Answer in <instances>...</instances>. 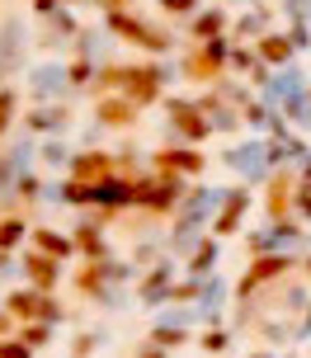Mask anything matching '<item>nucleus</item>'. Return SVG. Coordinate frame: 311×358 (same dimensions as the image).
Segmentation results:
<instances>
[{
    "mask_svg": "<svg viewBox=\"0 0 311 358\" xmlns=\"http://www.w3.org/2000/svg\"><path fill=\"white\" fill-rule=\"evenodd\" d=\"M161 10H165L170 19H189L194 10H198V0H161Z\"/></svg>",
    "mask_w": 311,
    "mask_h": 358,
    "instance_id": "79ce46f5",
    "label": "nucleus"
},
{
    "mask_svg": "<svg viewBox=\"0 0 311 358\" xmlns=\"http://www.w3.org/2000/svg\"><path fill=\"white\" fill-rule=\"evenodd\" d=\"M222 198H226V189H189L175 213L189 217V222H203V217H212V213L222 208Z\"/></svg>",
    "mask_w": 311,
    "mask_h": 358,
    "instance_id": "a211bd4d",
    "label": "nucleus"
},
{
    "mask_svg": "<svg viewBox=\"0 0 311 358\" xmlns=\"http://www.w3.org/2000/svg\"><path fill=\"white\" fill-rule=\"evenodd\" d=\"M137 113H142V108L132 104L128 94H99V99H94V118H99V127H128Z\"/></svg>",
    "mask_w": 311,
    "mask_h": 358,
    "instance_id": "2eb2a0df",
    "label": "nucleus"
},
{
    "mask_svg": "<svg viewBox=\"0 0 311 358\" xmlns=\"http://www.w3.org/2000/svg\"><path fill=\"white\" fill-rule=\"evenodd\" d=\"M80 29H75V19L66 15V10H57V15H48V29H43V48H57V43H66V38H75Z\"/></svg>",
    "mask_w": 311,
    "mask_h": 358,
    "instance_id": "cd10ccee",
    "label": "nucleus"
},
{
    "mask_svg": "<svg viewBox=\"0 0 311 358\" xmlns=\"http://www.w3.org/2000/svg\"><path fill=\"white\" fill-rule=\"evenodd\" d=\"M19 66H24V19L10 15L0 24V80L15 76Z\"/></svg>",
    "mask_w": 311,
    "mask_h": 358,
    "instance_id": "9b49d317",
    "label": "nucleus"
},
{
    "mask_svg": "<svg viewBox=\"0 0 311 358\" xmlns=\"http://www.w3.org/2000/svg\"><path fill=\"white\" fill-rule=\"evenodd\" d=\"M307 273H311V255H307Z\"/></svg>",
    "mask_w": 311,
    "mask_h": 358,
    "instance_id": "6e6d98bb",
    "label": "nucleus"
},
{
    "mask_svg": "<svg viewBox=\"0 0 311 358\" xmlns=\"http://www.w3.org/2000/svg\"><path fill=\"white\" fill-rule=\"evenodd\" d=\"M66 85H71V80H66V66H57V62H48V66H34V71H29V94H34L38 104L57 99Z\"/></svg>",
    "mask_w": 311,
    "mask_h": 358,
    "instance_id": "4468645a",
    "label": "nucleus"
},
{
    "mask_svg": "<svg viewBox=\"0 0 311 358\" xmlns=\"http://www.w3.org/2000/svg\"><path fill=\"white\" fill-rule=\"evenodd\" d=\"M302 179H307V184H311V156H307V161H302Z\"/></svg>",
    "mask_w": 311,
    "mask_h": 358,
    "instance_id": "864d4df0",
    "label": "nucleus"
},
{
    "mask_svg": "<svg viewBox=\"0 0 311 358\" xmlns=\"http://www.w3.org/2000/svg\"><path fill=\"white\" fill-rule=\"evenodd\" d=\"M109 48H113L109 29H80V34H75V57H85V62H99V66H104Z\"/></svg>",
    "mask_w": 311,
    "mask_h": 358,
    "instance_id": "4be33fe9",
    "label": "nucleus"
},
{
    "mask_svg": "<svg viewBox=\"0 0 311 358\" xmlns=\"http://www.w3.org/2000/svg\"><path fill=\"white\" fill-rule=\"evenodd\" d=\"M0 358H34V349L19 340V335H0Z\"/></svg>",
    "mask_w": 311,
    "mask_h": 358,
    "instance_id": "58836bf2",
    "label": "nucleus"
},
{
    "mask_svg": "<svg viewBox=\"0 0 311 358\" xmlns=\"http://www.w3.org/2000/svg\"><path fill=\"white\" fill-rule=\"evenodd\" d=\"M231 48H236V38H226V34L208 38V43H198L194 52L184 57L180 71L189 76V80H217V76L226 71V62H231Z\"/></svg>",
    "mask_w": 311,
    "mask_h": 358,
    "instance_id": "f03ea898",
    "label": "nucleus"
},
{
    "mask_svg": "<svg viewBox=\"0 0 311 358\" xmlns=\"http://www.w3.org/2000/svg\"><path fill=\"white\" fill-rule=\"evenodd\" d=\"M269 34V10H245V15L231 24V38L245 43V38H264Z\"/></svg>",
    "mask_w": 311,
    "mask_h": 358,
    "instance_id": "bb28decb",
    "label": "nucleus"
},
{
    "mask_svg": "<svg viewBox=\"0 0 311 358\" xmlns=\"http://www.w3.org/2000/svg\"><path fill=\"white\" fill-rule=\"evenodd\" d=\"M255 52H259V62H269V66H288L293 52H297V43L288 34H264V38H255Z\"/></svg>",
    "mask_w": 311,
    "mask_h": 358,
    "instance_id": "412c9836",
    "label": "nucleus"
},
{
    "mask_svg": "<svg viewBox=\"0 0 311 358\" xmlns=\"http://www.w3.org/2000/svg\"><path fill=\"white\" fill-rule=\"evenodd\" d=\"M10 194H15L19 203H34V198H43V194H48V189H43V179H38L34 170H24V175L15 179V189H10Z\"/></svg>",
    "mask_w": 311,
    "mask_h": 358,
    "instance_id": "72a5a7b5",
    "label": "nucleus"
},
{
    "mask_svg": "<svg viewBox=\"0 0 311 358\" xmlns=\"http://www.w3.org/2000/svg\"><path fill=\"white\" fill-rule=\"evenodd\" d=\"M165 127H170V142H184V146H198L212 137V123H208V113H203L194 99H170L165 104Z\"/></svg>",
    "mask_w": 311,
    "mask_h": 358,
    "instance_id": "f257e3e1",
    "label": "nucleus"
},
{
    "mask_svg": "<svg viewBox=\"0 0 311 358\" xmlns=\"http://www.w3.org/2000/svg\"><path fill=\"white\" fill-rule=\"evenodd\" d=\"M226 292H231V287L222 283L217 273H212V278H203V297H198V321H217V311H222V302H226Z\"/></svg>",
    "mask_w": 311,
    "mask_h": 358,
    "instance_id": "393cba45",
    "label": "nucleus"
},
{
    "mask_svg": "<svg viewBox=\"0 0 311 358\" xmlns=\"http://www.w3.org/2000/svg\"><path fill=\"white\" fill-rule=\"evenodd\" d=\"M217 255H222L217 236H208V241H203V245L189 255L184 264H189V273H194V278H212V273H217Z\"/></svg>",
    "mask_w": 311,
    "mask_h": 358,
    "instance_id": "b1692460",
    "label": "nucleus"
},
{
    "mask_svg": "<svg viewBox=\"0 0 311 358\" xmlns=\"http://www.w3.org/2000/svg\"><path fill=\"white\" fill-rule=\"evenodd\" d=\"M245 213H250V189H226L222 208L212 213V222H208V231L217 236V241H222V236H231V231H240Z\"/></svg>",
    "mask_w": 311,
    "mask_h": 358,
    "instance_id": "6e6552de",
    "label": "nucleus"
},
{
    "mask_svg": "<svg viewBox=\"0 0 311 358\" xmlns=\"http://www.w3.org/2000/svg\"><path fill=\"white\" fill-rule=\"evenodd\" d=\"M24 278H29V287H38V292H52L57 283H62V259L57 255H43V250H24Z\"/></svg>",
    "mask_w": 311,
    "mask_h": 358,
    "instance_id": "9d476101",
    "label": "nucleus"
},
{
    "mask_svg": "<svg viewBox=\"0 0 311 358\" xmlns=\"http://www.w3.org/2000/svg\"><path fill=\"white\" fill-rule=\"evenodd\" d=\"M34 250L66 259V255H75V236H62V231H52V227H34Z\"/></svg>",
    "mask_w": 311,
    "mask_h": 358,
    "instance_id": "5701e85b",
    "label": "nucleus"
},
{
    "mask_svg": "<svg viewBox=\"0 0 311 358\" xmlns=\"http://www.w3.org/2000/svg\"><path fill=\"white\" fill-rule=\"evenodd\" d=\"M104 278H109V283H128L132 268H128V264H118V259H104Z\"/></svg>",
    "mask_w": 311,
    "mask_h": 358,
    "instance_id": "a18cd8bd",
    "label": "nucleus"
},
{
    "mask_svg": "<svg viewBox=\"0 0 311 358\" xmlns=\"http://www.w3.org/2000/svg\"><path fill=\"white\" fill-rule=\"evenodd\" d=\"M99 344H104V335H94V330H85V335H80V340L71 344V354H75V358H90L94 349H99Z\"/></svg>",
    "mask_w": 311,
    "mask_h": 358,
    "instance_id": "a19ab883",
    "label": "nucleus"
},
{
    "mask_svg": "<svg viewBox=\"0 0 311 358\" xmlns=\"http://www.w3.org/2000/svg\"><path fill=\"white\" fill-rule=\"evenodd\" d=\"M15 113H19V94L10 85H0V137L15 127Z\"/></svg>",
    "mask_w": 311,
    "mask_h": 358,
    "instance_id": "c9c22d12",
    "label": "nucleus"
},
{
    "mask_svg": "<svg viewBox=\"0 0 311 358\" xmlns=\"http://www.w3.org/2000/svg\"><path fill=\"white\" fill-rule=\"evenodd\" d=\"M293 340H311V306H307V316H302V325L293 330Z\"/></svg>",
    "mask_w": 311,
    "mask_h": 358,
    "instance_id": "8fccbe9b",
    "label": "nucleus"
},
{
    "mask_svg": "<svg viewBox=\"0 0 311 358\" xmlns=\"http://www.w3.org/2000/svg\"><path fill=\"white\" fill-rule=\"evenodd\" d=\"M38 156H43V165H52V170H71V156H75V151L57 137V142H43V146H38Z\"/></svg>",
    "mask_w": 311,
    "mask_h": 358,
    "instance_id": "7c9ffc66",
    "label": "nucleus"
},
{
    "mask_svg": "<svg viewBox=\"0 0 311 358\" xmlns=\"http://www.w3.org/2000/svg\"><path fill=\"white\" fill-rule=\"evenodd\" d=\"M288 268H293V255H283V250H274V255H255V264L245 268V278L236 283V297H250V292H259L264 283L283 278Z\"/></svg>",
    "mask_w": 311,
    "mask_h": 358,
    "instance_id": "423d86ee",
    "label": "nucleus"
},
{
    "mask_svg": "<svg viewBox=\"0 0 311 358\" xmlns=\"http://www.w3.org/2000/svg\"><path fill=\"white\" fill-rule=\"evenodd\" d=\"M94 76H99V62H85V57H75L71 66H66V80H71L75 90H90Z\"/></svg>",
    "mask_w": 311,
    "mask_h": 358,
    "instance_id": "2f4dec72",
    "label": "nucleus"
},
{
    "mask_svg": "<svg viewBox=\"0 0 311 358\" xmlns=\"http://www.w3.org/2000/svg\"><path fill=\"white\" fill-rule=\"evenodd\" d=\"M222 161L231 165L245 184H259V179L274 175V165H269V142H240V146H231Z\"/></svg>",
    "mask_w": 311,
    "mask_h": 358,
    "instance_id": "39448f33",
    "label": "nucleus"
},
{
    "mask_svg": "<svg viewBox=\"0 0 311 358\" xmlns=\"http://www.w3.org/2000/svg\"><path fill=\"white\" fill-rule=\"evenodd\" d=\"M307 24H311V10H307Z\"/></svg>",
    "mask_w": 311,
    "mask_h": 358,
    "instance_id": "13d9d810",
    "label": "nucleus"
},
{
    "mask_svg": "<svg viewBox=\"0 0 311 358\" xmlns=\"http://www.w3.org/2000/svg\"><path fill=\"white\" fill-rule=\"evenodd\" d=\"M307 10H311V0H283V15L293 24H307Z\"/></svg>",
    "mask_w": 311,
    "mask_h": 358,
    "instance_id": "c03bdc74",
    "label": "nucleus"
},
{
    "mask_svg": "<svg viewBox=\"0 0 311 358\" xmlns=\"http://www.w3.org/2000/svg\"><path fill=\"white\" fill-rule=\"evenodd\" d=\"M297 184H302V179L293 175V165H283V170H274V175H269V217H274V222L293 217Z\"/></svg>",
    "mask_w": 311,
    "mask_h": 358,
    "instance_id": "1a4fd4ad",
    "label": "nucleus"
},
{
    "mask_svg": "<svg viewBox=\"0 0 311 358\" xmlns=\"http://www.w3.org/2000/svg\"><path fill=\"white\" fill-rule=\"evenodd\" d=\"M19 268H15V259H10V250H0V278H15Z\"/></svg>",
    "mask_w": 311,
    "mask_h": 358,
    "instance_id": "09e8293b",
    "label": "nucleus"
},
{
    "mask_svg": "<svg viewBox=\"0 0 311 358\" xmlns=\"http://www.w3.org/2000/svg\"><path fill=\"white\" fill-rule=\"evenodd\" d=\"M293 213L302 217V222H311V184H307V179L297 184V203H293Z\"/></svg>",
    "mask_w": 311,
    "mask_h": 358,
    "instance_id": "37998d69",
    "label": "nucleus"
},
{
    "mask_svg": "<svg viewBox=\"0 0 311 358\" xmlns=\"http://www.w3.org/2000/svg\"><path fill=\"white\" fill-rule=\"evenodd\" d=\"M203 241H208V236H203V222H189V217H180V227L165 236V250L175 255V259H189V255L198 250Z\"/></svg>",
    "mask_w": 311,
    "mask_h": 358,
    "instance_id": "6ab92c4d",
    "label": "nucleus"
},
{
    "mask_svg": "<svg viewBox=\"0 0 311 358\" xmlns=\"http://www.w3.org/2000/svg\"><path fill=\"white\" fill-rule=\"evenodd\" d=\"M226 344H231L226 330H212V325L203 330V354H226Z\"/></svg>",
    "mask_w": 311,
    "mask_h": 358,
    "instance_id": "ea45409f",
    "label": "nucleus"
},
{
    "mask_svg": "<svg viewBox=\"0 0 311 358\" xmlns=\"http://www.w3.org/2000/svg\"><path fill=\"white\" fill-rule=\"evenodd\" d=\"M34 156H38V146L29 142V137H19V142L0 156V189H15V179L29 170V161H34Z\"/></svg>",
    "mask_w": 311,
    "mask_h": 358,
    "instance_id": "f3484780",
    "label": "nucleus"
},
{
    "mask_svg": "<svg viewBox=\"0 0 311 358\" xmlns=\"http://www.w3.org/2000/svg\"><path fill=\"white\" fill-rule=\"evenodd\" d=\"M118 175V161H113L109 151H94V146H85V151H75L71 156V175L75 184H104V179Z\"/></svg>",
    "mask_w": 311,
    "mask_h": 358,
    "instance_id": "0eeeda50",
    "label": "nucleus"
},
{
    "mask_svg": "<svg viewBox=\"0 0 311 358\" xmlns=\"http://www.w3.org/2000/svg\"><path fill=\"white\" fill-rule=\"evenodd\" d=\"M75 250L85 255V259H104V231L94 222H80L75 227Z\"/></svg>",
    "mask_w": 311,
    "mask_h": 358,
    "instance_id": "c85d7f7f",
    "label": "nucleus"
},
{
    "mask_svg": "<svg viewBox=\"0 0 311 358\" xmlns=\"http://www.w3.org/2000/svg\"><path fill=\"white\" fill-rule=\"evenodd\" d=\"M137 358H170V349H165V344H142V349H137Z\"/></svg>",
    "mask_w": 311,
    "mask_h": 358,
    "instance_id": "49530a36",
    "label": "nucleus"
},
{
    "mask_svg": "<svg viewBox=\"0 0 311 358\" xmlns=\"http://www.w3.org/2000/svg\"><path fill=\"white\" fill-rule=\"evenodd\" d=\"M104 29H109L113 38H128V43H137V48H147V52H170V34L156 29V24H147V19L128 15V10L109 15V19H104Z\"/></svg>",
    "mask_w": 311,
    "mask_h": 358,
    "instance_id": "20e7f679",
    "label": "nucleus"
},
{
    "mask_svg": "<svg viewBox=\"0 0 311 358\" xmlns=\"http://www.w3.org/2000/svg\"><path fill=\"white\" fill-rule=\"evenodd\" d=\"M203 165H208V156H203L198 146H165V151H156V170H165V175H203Z\"/></svg>",
    "mask_w": 311,
    "mask_h": 358,
    "instance_id": "f8f14e48",
    "label": "nucleus"
},
{
    "mask_svg": "<svg viewBox=\"0 0 311 358\" xmlns=\"http://www.w3.org/2000/svg\"><path fill=\"white\" fill-rule=\"evenodd\" d=\"M156 259V245H137V264H151Z\"/></svg>",
    "mask_w": 311,
    "mask_h": 358,
    "instance_id": "3c124183",
    "label": "nucleus"
},
{
    "mask_svg": "<svg viewBox=\"0 0 311 358\" xmlns=\"http://www.w3.org/2000/svg\"><path fill=\"white\" fill-rule=\"evenodd\" d=\"M198 297H203V278H194V273H189L184 283L170 287V306H175V302H198Z\"/></svg>",
    "mask_w": 311,
    "mask_h": 358,
    "instance_id": "e433bc0d",
    "label": "nucleus"
},
{
    "mask_svg": "<svg viewBox=\"0 0 311 358\" xmlns=\"http://www.w3.org/2000/svg\"><path fill=\"white\" fill-rule=\"evenodd\" d=\"M29 132H66L71 127V108L66 104H38L29 118H24Z\"/></svg>",
    "mask_w": 311,
    "mask_h": 358,
    "instance_id": "aec40b11",
    "label": "nucleus"
},
{
    "mask_svg": "<svg viewBox=\"0 0 311 358\" xmlns=\"http://www.w3.org/2000/svg\"><path fill=\"white\" fill-rule=\"evenodd\" d=\"M66 5H80V0H66Z\"/></svg>",
    "mask_w": 311,
    "mask_h": 358,
    "instance_id": "4d7b16f0",
    "label": "nucleus"
},
{
    "mask_svg": "<svg viewBox=\"0 0 311 358\" xmlns=\"http://www.w3.org/2000/svg\"><path fill=\"white\" fill-rule=\"evenodd\" d=\"M250 358H274V354H250Z\"/></svg>",
    "mask_w": 311,
    "mask_h": 358,
    "instance_id": "5fc2aeb1",
    "label": "nucleus"
},
{
    "mask_svg": "<svg viewBox=\"0 0 311 358\" xmlns=\"http://www.w3.org/2000/svg\"><path fill=\"white\" fill-rule=\"evenodd\" d=\"M170 287H175V259H161V264H151L147 278L137 283V302L161 306V302H170Z\"/></svg>",
    "mask_w": 311,
    "mask_h": 358,
    "instance_id": "ddd939ff",
    "label": "nucleus"
},
{
    "mask_svg": "<svg viewBox=\"0 0 311 358\" xmlns=\"http://www.w3.org/2000/svg\"><path fill=\"white\" fill-rule=\"evenodd\" d=\"M151 340L165 344V349H175V344L189 340V325H175V321H156V330H151Z\"/></svg>",
    "mask_w": 311,
    "mask_h": 358,
    "instance_id": "f704fd0d",
    "label": "nucleus"
},
{
    "mask_svg": "<svg viewBox=\"0 0 311 358\" xmlns=\"http://www.w3.org/2000/svg\"><path fill=\"white\" fill-rule=\"evenodd\" d=\"M198 108L208 113V123H212V132H236V127H245V118H240V108L236 104H226L217 90L212 94H203L198 99Z\"/></svg>",
    "mask_w": 311,
    "mask_h": 358,
    "instance_id": "dca6fc26",
    "label": "nucleus"
},
{
    "mask_svg": "<svg viewBox=\"0 0 311 358\" xmlns=\"http://www.w3.org/2000/svg\"><path fill=\"white\" fill-rule=\"evenodd\" d=\"M217 34H226V10L222 5L194 15V43H208V38H217Z\"/></svg>",
    "mask_w": 311,
    "mask_h": 358,
    "instance_id": "a878e982",
    "label": "nucleus"
},
{
    "mask_svg": "<svg viewBox=\"0 0 311 358\" xmlns=\"http://www.w3.org/2000/svg\"><path fill=\"white\" fill-rule=\"evenodd\" d=\"M184 175H165V170H156V175L137 179V208H151V213H175L184 203Z\"/></svg>",
    "mask_w": 311,
    "mask_h": 358,
    "instance_id": "7ed1b4c3",
    "label": "nucleus"
},
{
    "mask_svg": "<svg viewBox=\"0 0 311 358\" xmlns=\"http://www.w3.org/2000/svg\"><path fill=\"white\" fill-rule=\"evenodd\" d=\"M10 330H15V316H10V311L0 306V335H10Z\"/></svg>",
    "mask_w": 311,
    "mask_h": 358,
    "instance_id": "603ef678",
    "label": "nucleus"
},
{
    "mask_svg": "<svg viewBox=\"0 0 311 358\" xmlns=\"http://www.w3.org/2000/svg\"><path fill=\"white\" fill-rule=\"evenodd\" d=\"M255 62H259V52H255V48L236 43V48H231V62H226V66H231V71H240V76H250V66H255Z\"/></svg>",
    "mask_w": 311,
    "mask_h": 358,
    "instance_id": "4c0bfd02",
    "label": "nucleus"
},
{
    "mask_svg": "<svg viewBox=\"0 0 311 358\" xmlns=\"http://www.w3.org/2000/svg\"><path fill=\"white\" fill-rule=\"evenodd\" d=\"M94 5H99V10H104V15H118V10H128L132 0H94Z\"/></svg>",
    "mask_w": 311,
    "mask_h": 358,
    "instance_id": "de8ad7c7",
    "label": "nucleus"
},
{
    "mask_svg": "<svg viewBox=\"0 0 311 358\" xmlns=\"http://www.w3.org/2000/svg\"><path fill=\"white\" fill-rule=\"evenodd\" d=\"M19 340L29 344V349H43V344L52 340V325L48 321H19Z\"/></svg>",
    "mask_w": 311,
    "mask_h": 358,
    "instance_id": "473e14b6",
    "label": "nucleus"
},
{
    "mask_svg": "<svg viewBox=\"0 0 311 358\" xmlns=\"http://www.w3.org/2000/svg\"><path fill=\"white\" fill-rule=\"evenodd\" d=\"M24 236H34L29 227H24V217H0V250H19L24 245Z\"/></svg>",
    "mask_w": 311,
    "mask_h": 358,
    "instance_id": "c756f323",
    "label": "nucleus"
}]
</instances>
